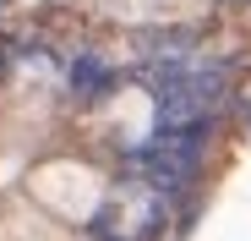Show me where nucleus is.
Returning a JSON list of instances; mask_svg holds the SVG:
<instances>
[{
    "instance_id": "f03ea898",
    "label": "nucleus",
    "mask_w": 251,
    "mask_h": 241,
    "mask_svg": "<svg viewBox=\"0 0 251 241\" xmlns=\"http://www.w3.org/2000/svg\"><path fill=\"white\" fill-rule=\"evenodd\" d=\"M115 88V71L99 60V55H76L71 60V93H76V104H93V99H104Z\"/></svg>"
},
{
    "instance_id": "f257e3e1",
    "label": "nucleus",
    "mask_w": 251,
    "mask_h": 241,
    "mask_svg": "<svg viewBox=\"0 0 251 241\" xmlns=\"http://www.w3.org/2000/svg\"><path fill=\"white\" fill-rule=\"evenodd\" d=\"M202 137L207 132H153V143H142L131 153V170L170 203V197H180L197 170H202Z\"/></svg>"
}]
</instances>
